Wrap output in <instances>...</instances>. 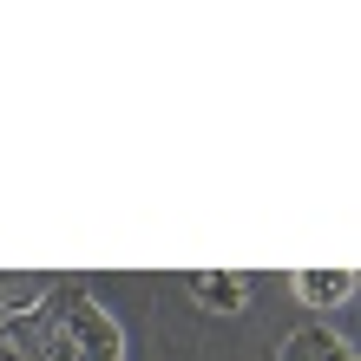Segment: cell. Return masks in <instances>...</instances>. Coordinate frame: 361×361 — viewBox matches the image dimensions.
<instances>
[{
  "instance_id": "cell-1",
  "label": "cell",
  "mask_w": 361,
  "mask_h": 361,
  "mask_svg": "<svg viewBox=\"0 0 361 361\" xmlns=\"http://www.w3.org/2000/svg\"><path fill=\"white\" fill-rule=\"evenodd\" d=\"M59 309V329H66V342L79 348V361H118V322L105 315L92 295H73V302H53Z\"/></svg>"
},
{
  "instance_id": "cell-2",
  "label": "cell",
  "mask_w": 361,
  "mask_h": 361,
  "mask_svg": "<svg viewBox=\"0 0 361 361\" xmlns=\"http://www.w3.org/2000/svg\"><path fill=\"white\" fill-rule=\"evenodd\" d=\"M190 295H197L204 309H217V315H237L243 309V276L237 269H197L190 276Z\"/></svg>"
},
{
  "instance_id": "cell-3",
  "label": "cell",
  "mask_w": 361,
  "mask_h": 361,
  "mask_svg": "<svg viewBox=\"0 0 361 361\" xmlns=\"http://www.w3.org/2000/svg\"><path fill=\"white\" fill-rule=\"evenodd\" d=\"M295 295L302 302H342V295H355V269H295Z\"/></svg>"
},
{
  "instance_id": "cell-4",
  "label": "cell",
  "mask_w": 361,
  "mask_h": 361,
  "mask_svg": "<svg viewBox=\"0 0 361 361\" xmlns=\"http://www.w3.org/2000/svg\"><path fill=\"white\" fill-rule=\"evenodd\" d=\"M283 361H355L342 335H329V329H302V335H289L283 342Z\"/></svg>"
}]
</instances>
